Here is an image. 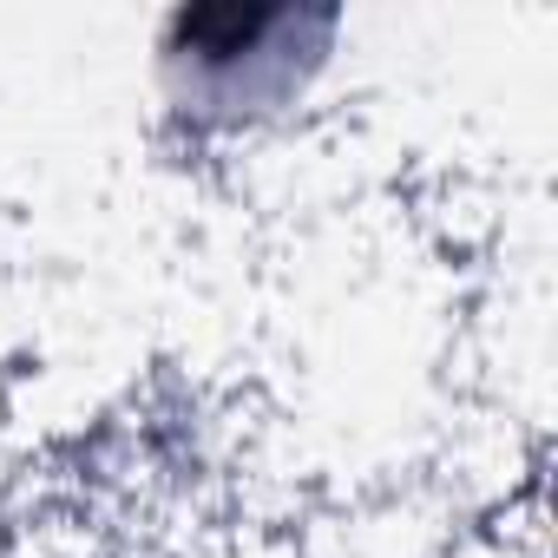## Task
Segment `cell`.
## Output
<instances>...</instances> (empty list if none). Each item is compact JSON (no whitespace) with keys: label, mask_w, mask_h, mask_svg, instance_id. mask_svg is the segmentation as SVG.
<instances>
[{"label":"cell","mask_w":558,"mask_h":558,"mask_svg":"<svg viewBox=\"0 0 558 558\" xmlns=\"http://www.w3.org/2000/svg\"><path fill=\"white\" fill-rule=\"evenodd\" d=\"M329 14L296 8H178L165 27V66L184 93L217 106H263L296 80L303 34H323Z\"/></svg>","instance_id":"cell-1"}]
</instances>
